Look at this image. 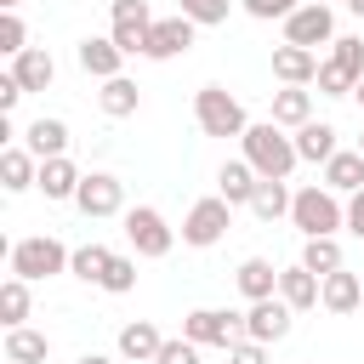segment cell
Wrapping results in <instances>:
<instances>
[{"label": "cell", "mask_w": 364, "mask_h": 364, "mask_svg": "<svg viewBox=\"0 0 364 364\" xmlns=\"http://www.w3.org/2000/svg\"><path fill=\"white\" fill-rule=\"evenodd\" d=\"M245 159L256 165V176H290L296 165H301V154H296V136H284V125H273V119H256V125H245Z\"/></svg>", "instance_id": "6da1fadb"}, {"label": "cell", "mask_w": 364, "mask_h": 364, "mask_svg": "<svg viewBox=\"0 0 364 364\" xmlns=\"http://www.w3.org/2000/svg\"><path fill=\"white\" fill-rule=\"evenodd\" d=\"M193 119L205 136H245V102L228 91V85H199L193 91Z\"/></svg>", "instance_id": "7a4b0ae2"}, {"label": "cell", "mask_w": 364, "mask_h": 364, "mask_svg": "<svg viewBox=\"0 0 364 364\" xmlns=\"http://www.w3.org/2000/svg\"><path fill=\"white\" fill-rule=\"evenodd\" d=\"M358 80H364V40L358 34H336L330 40V63H318V97H353Z\"/></svg>", "instance_id": "3957f363"}, {"label": "cell", "mask_w": 364, "mask_h": 364, "mask_svg": "<svg viewBox=\"0 0 364 364\" xmlns=\"http://www.w3.org/2000/svg\"><path fill=\"white\" fill-rule=\"evenodd\" d=\"M290 222L307 233V239H324L336 228H347V205L336 199V188H301L290 199Z\"/></svg>", "instance_id": "277c9868"}, {"label": "cell", "mask_w": 364, "mask_h": 364, "mask_svg": "<svg viewBox=\"0 0 364 364\" xmlns=\"http://www.w3.org/2000/svg\"><path fill=\"white\" fill-rule=\"evenodd\" d=\"M68 245L63 239H51V233H34V239H17L11 245V273L17 279H28V284H40V279H51V273H68Z\"/></svg>", "instance_id": "5b68a950"}, {"label": "cell", "mask_w": 364, "mask_h": 364, "mask_svg": "<svg viewBox=\"0 0 364 364\" xmlns=\"http://www.w3.org/2000/svg\"><path fill=\"white\" fill-rule=\"evenodd\" d=\"M233 228V205L222 199V193H210V199H193V210L182 216V245H193V250H210L222 233Z\"/></svg>", "instance_id": "8992f818"}, {"label": "cell", "mask_w": 364, "mask_h": 364, "mask_svg": "<svg viewBox=\"0 0 364 364\" xmlns=\"http://www.w3.org/2000/svg\"><path fill=\"white\" fill-rule=\"evenodd\" d=\"M125 239H131V250L136 256H171V245H176V233L165 228V216L154 210V205H131L125 210Z\"/></svg>", "instance_id": "52a82bcc"}, {"label": "cell", "mask_w": 364, "mask_h": 364, "mask_svg": "<svg viewBox=\"0 0 364 364\" xmlns=\"http://www.w3.org/2000/svg\"><path fill=\"white\" fill-rule=\"evenodd\" d=\"M182 336L199 341V347H233V341L245 336V318H239V313H222V307H193V313L182 318Z\"/></svg>", "instance_id": "ba28073f"}, {"label": "cell", "mask_w": 364, "mask_h": 364, "mask_svg": "<svg viewBox=\"0 0 364 364\" xmlns=\"http://www.w3.org/2000/svg\"><path fill=\"white\" fill-rule=\"evenodd\" d=\"M108 17H114V46L125 51V57H136V51H148V28H154V11H148V0H114L108 6Z\"/></svg>", "instance_id": "9c48e42d"}, {"label": "cell", "mask_w": 364, "mask_h": 364, "mask_svg": "<svg viewBox=\"0 0 364 364\" xmlns=\"http://www.w3.org/2000/svg\"><path fill=\"white\" fill-rule=\"evenodd\" d=\"M336 40V17H330V6H296L290 17H284V46H330Z\"/></svg>", "instance_id": "30bf717a"}, {"label": "cell", "mask_w": 364, "mask_h": 364, "mask_svg": "<svg viewBox=\"0 0 364 364\" xmlns=\"http://www.w3.org/2000/svg\"><path fill=\"white\" fill-rule=\"evenodd\" d=\"M74 205H80L85 216H125V182L108 176V171H91V176L80 182Z\"/></svg>", "instance_id": "8fae6325"}, {"label": "cell", "mask_w": 364, "mask_h": 364, "mask_svg": "<svg viewBox=\"0 0 364 364\" xmlns=\"http://www.w3.org/2000/svg\"><path fill=\"white\" fill-rule=\"evenodd\" d=\"M193 28H199V23L182 17V11H176V17H154V28H148V51H142V57H154V63L182 57V51L193 46Z\"/></svg>", "instance_id": "7c38bea8"}, {"label": "cell", "mask_w": 364, "mask_h": 364, "mask_svg": "<svg viewBox=\"0 0 364 364\" xmlns=\"http://www.w3.org/2000/svg\"><path fill=\"white\" fill-rule=\"evenodd\" d=\"M290 313H296V307H290L284 296L250 301V313H245V336L262 341V347H267V341H284V336H290Z\"/></svg>", "instance_id": "4fadbf2b"}, {"label": "cell", "mask_w": 364, "mask_h": 364, "mask_svg": "<svg viewBox=\"0 0 364 364\" xmlns=\"http://www.w3.org/2000/svg\"><path fill=\"white\" fill-rule=\"evenodd\" d=\"M318 307H324V313H336V318L358 313V307H364V273H347V267L324 273V296H318Z\"/></svg>", "instance_id": "5bb4252c"}, {"label": "cell", "mask_w": 364, "mask_h": 364, "mask_svg": "<svg viewBox=\"0 0 364 364\" xmlns=\"http://www.w3.org/2000/svg\"><path fill=\"white\" fill-rule=\"evenodd\" d=\"M74 57H80V68H85L91 80H114V74H119V63H125V51L114 46V34H85Z\"/></svg>", "instance_id": "9a60e30c"}, {"label": "cell", "mask_w": 364, "mask_h": 364, "mask_svg": "<svg viewBox=\"0 0 364 364\" xmlns=\"http://www.w3.org/2000/svg\"><path fill=\"white\" fill-rule=\"evenodd\" d=\"M233 284H239L245 301H267V296H279V273H273L267 256H245L239 273H233Z\"/></svg>", "instance_id": "2e32d148"}, {"label": "cell", "mask_w": 364, "mask_h": 364, "mask_svg": "<svg viewBox=\"0 0 364 364\" xmlns=\"http://www.w3.org/2000/svg\"><path fill=\"white\" fill-rule=\"evenodd\" d=\"M279 296H284L296 313H307V307H318V296H324V279H318L313 267H301V262H296V267H284V273H279Z\"/></svg>", "instance_id": "e0dca14e"}, {"label": "cell", "mask_w": 364, "mask_h": 364, "mask_svg": "<svg viewBox=\"0 0 364 364\" xmlns=\"http://www.w3.org/2000/svg\"><path fill=\"white\" fill-rule=\"evenodd\" d=\"M80 182H85V176L74 171V159H68V154L40 159V182H34V188H40L46 199H74V193H80Z\"/></svg>", "instance_id": "ac0fdd59"}, {"label": "cell", "mask_w": 364, "mask_h": 364, "mask_svg": "<svg viewBox=\"0 0 364 364\" xmlns=\"http://www.w3.org/2000/svg\"><path fill=\"white\" fill-rule=\"evenodd\" d=\"M273 80L307 85V80H318V57H313L307 46H279V51H273Z\"/></svg>", "instance_id": "d6986e66"}, {"label": "cell", "mask_w": 364, "mask_h": 364, "mask_svg": "<svg viewBox=\"0 0 364 364\" xmlns=\"http://www.w3.org/2000/svg\"><path fill=\"white\" fill-rule=\"evenodd\" d=\"M23 148L34 154V159H57V154H68V125L63 119H34L28 131H23Z\"/></svg>", "instance_id": "ffe728a7"}, {"label": "cell", "mask_w": 364, "mask_h": 364, "mask_svg": "<svg viewBox=\"0 0 364 364\" xmlns=\"http://www.w3.org/2000/svg\"><path fill=\"white\" fill-rule=\"evenodd\" d=\"M256 165L250 159H228L222 171H216V193L228 199V205H250V193H256Z\"/></svg>", "instance_id": "44dd1931"}, {"label": "cell", "mask_w": 364, "mask_h": 364, "mask_svg": "<svg viewBox=\"0 0 364 364\" xmlns=\"http://www.w3.org/2000/svg\"><path fill=\"white\" fill-rule=\"evenodd\" d=\"M159 347H165V336H159L148 318H136V324H125V330H119V358H131V364H154V358H159Z\"/></svg>", "instance_id": "7402d4cb"}, {"label": "cell", "mask_w": 364, "mask_h": 364, "mask_svg": "<svg viewBox=\"0 0 364 364\" xmlns=\"http://www.w3.org/2000/svg\"><path fill=\"white\" fill-rule=\"evenodd\" d=\"M11 74L23 80V91H46V85L57 80V63H51V51L28 46V51H17V57H11Z\"/></svg>", "instance_id": "603a6c76"}, {"label": "cell", "mask_w": 364, "mask_h": 364, "mask_svg": "<svg viewBox=\"0 0 364 364\" xmlns=\"http://www.w3.org/2000/svg\"><path fill=\"white\" fill-rule=\"evenodd\" d=\"M40 182V159L28 154V148H6L0 154V188L6 193H23V188H34Z\"/></svg>", "instance_id": "cb8c5ba5"}, {"label": "cell", "mask_w": 364, "mask_h": 364, "mask_svg": "<svg viewBox=\"0 0 364 364\" xmlns=\"http://www.w3.org/2000/svg\"><path fill=\"white\" fill-rule=\"evenodd\" d=\"M46 358H51V336H40L28 324L6 330V364H46Z\"/></svg>", "instance_id": "d4e9b609"}, {"label": "cell", "mask_w": 364, "mask_h": 364, "mask_svg": "<svg viewBox=\"0 0 364 364\" xmlns=\"http://www.w3.org/2000/svg\"><path fill=\"white\" fill-rule=\"evenodd\" d=\"M324 188H336V193H358V188H364V154H358V148H353V154H347V148L330 154V159H324Z\"/></svg>", "instance_id": "484cf974"}, {"label": "cell", "mask_w": 364, "mask_h": 364, "mask_svg": "<svg viewBox=\"0 0 364 364\" xmlns=\"http://www.w3.org/2000/svg\"><path fill=\"white\" fill-rule=\"evenodd\" d=\"M97 102H102V114H108V119H131V114H136V102H142V91H136V80L114 74V80H102Z\"/></svg>", "instance_id": "4316f807"}, {"label": "cell", "mask_w": 364, "mask_h": 364, "mask_svg": "<svg viewBox=\"0 0 364 364\" xmlns=\"http://www.w3.org/2000/svg\"><path fill=\"white\" fill-rule=\"evenodd\" d=\"M313 119V91H301V85H284V91H273V125H307Z\"/></svg>", "instance_id": "83f0119b"}, {"label": "cell", "mask_w": 364, "mask_h": 364, "mask_svg": "<svg viewBox=\"0 0 364 364\" xmlns=\"http://www.w3.org/2000/svg\"><path fill=\"white\" fill-rule=\"evenodd\" d=\"M296 154H301V159H313V165H324L330 154H341V148H336V125H324V119H307V125L296 131Z\"/></svg>", "instance_id": "f1b7e54d"}, {"label": "cell", "mask_w": 364, "mask_h": 364, "mask_svg": "<svg viewBox=\"0 0 364 364\" xmlns=\"http://www.w3.org/2000/svg\"><path fill=\"white\" fill-rule=\"evenodd\" d=\"M290 199H296V193H290L279 176H262L256 193H250V210H256L262 222H279V216H290Z\"/></svg>", "instance_id": "f546056e"}, {"label": "cell", "mask_w": 364, "mask_h": 364, "mask_svg": "<svg viewBox=\"0 0 364 364\" xmlns=\"http://www.w3.org/2000/svg\"><path fill=\"white\" fill-rule=\"evenodd\" d=\"M108 262H114V250H108V245H80V250L68 256V273H74V279H85V284H97V279L108 273Z\"/></svg>", "instance_id": "4dcf8cb0"}, {"label": "cell", "mask_w": 364, "mask_h": 364, "mask_svg": "<svg viewBox=\"0 0 364 364\" xmlns=\"http://www.w3.org/2000/svg\"><path fill=\"white\" fill-rule=\"evenodd\" d=\"M0 318H6V330H17V324H28V279H6L0 284Z\"/></svg>", "instance_id": "1f68e13d"}, {"label": "cell", "mask_w": 364, "mask_h": 364, "mask_svg": "<svg viewBox=\"0 0 364 364\" xmlns=\"http://www.w3.org/2000/svg\"><path fill=\"white\" fill-rule=\"evenodd\" d=\"M301 267H313L318 279H324V273H336V267H341V245H336V233L307 239V245H301Z\"/></svg>", "instance_id": "d6a6232c"}, {"label": "cell", "mask_w": 364, "mask_h": 364, "mask_svg": "<svg viewBox=\"0 0 364 364\" xmlns=\"http://www.w3.org/2000/svg\"><path fill=\"white\" fill-rule=\"evenodd\" d=\"M97 284H102V290H108V296H125V290H136V262H131V256H119V250H114V262H108V273H102V279H97Z\"/></svg>", "instance_id": "836d02e7"}, {"label": "cell", "mask_w": 364, "mask_h": 364, "mask_svg": "<svg viewBox=\"0 0 364 364\" xmlns=\"http://www.w3.org/2000/svg\"><path fill=\"white\" fill-rule=\"evenodd\" d=\"M0 51H6V57L28 51V28H23V17H17V11H0Z\"/></svg>", "instance_id": "e575fe53"}, {"label": "cell", "mask_w": 364, "mask_h": 364, "mask_svg": "<svg viewBox=\"0 0 364 364\" xmlns=\"http://www.w3.org/2000/svg\"><path fill=\"white\" fill-rule=\"evenodd\" d=\"M228 6L233 0H182V17H193L199 28H210V23H228Z\"/></svg>", "instance_id": "d590c367"}, {"label": "cell", "mask_w": 364, "mask_h": 364, "mask_svg": "<svg viewBox=\"0 0 364 364\" xmlns=\"http://www.w3.org/2000/svg\"><path fill=\"white\" fill-rule=\"evenodd\" d=\"M154 364H199V341H188V336L182 341H165Z\"/></svg>", "instance_id": "8d00e7d4"}, {"label": "cell", "mask_w": 364, "mask_h": 364, "mask_svg": "<svg viewBox=\"0 0 364 364\" xmlns=\"http://www.w3.org/2000/svg\"><path fill=\"white\" fill-rule=\"evenodd\" d=\"M296 6H301V0H245V11H250V17H262V23H273V17L284 23Z\"/></svg>", "instance_id": "74e56055"}, {"label": "cell", "mask_w": 364, "mask_h": 364, "mask_svg": "<svg viewBox=\"0 0 364 364\" xmlns=\"http://www.w3.org/2000/svg\"><path fill=\"white\" fill-rule=\"evenodd\" d=\"M228 364H267V353H262V341H250V336H245V341H233V347H228Z\"/></svg>", "instance_id": "f35d334b"}, {"label": "cell", "mask_w": 364, "mask_h": 364, "mask_svg": "<svg viewBox=\"0 0 364 364\" xmlns=\"http://www.w3.org/2000/svg\"><path fill=\"white\" fill-rule=\"evenodd\" d=\"M23 97H28V91H23V80H17V74H0V114H11Z\"/></svg>", "instance_id": "ab89813d"}, {"label": "cell", "mask_w": 364, "mask_h": 364, "mask_svg": "<svg viewBox=\"0 0 364 364\" xmlns=\"http://www.w3.org/2000/svg\"><path fill=\"white\" fill-rule=\"evenodd\" d=\"M347 233H358V239H364V188H358V193H347Z\"/></svg>", "instance_id": "60d3db41"}, {"label": "cell", "mask_w": 364, "mask_h": 364, "mask_svg": "<svg viewBox=\"0 0 364 364\" xmlns=\"http://www.w3.org/2000/svg\"><path fill=\"white\" fill-rule=\"evenodd\" d=\"M80 364H114V358H102V353H85V358H80Z\"/></svg>", "instance_id": "b9f144b4"}, {"label": "cell", "mask_w": 364, "mask_h": 364, "mask_svg": "<svg viewBox=\"0 0 364 364\" xmlns=\"http://www.w3.org/2000/svg\"><path fill=\"white\" fill-rule=\"evenodd\" d=\"M341 6H347V11H358V17H364V0H341Z\"/></svg>", "instance_id": "7bdbcfd3"}, {"label": "cell", "mask_w": 364, "mask_h": 364, "mask_svg": "<svg viewBox=\"0 0 364 364\" xmlns=\"http://www.w3.org/2000/svg\"><path fill=\"white\" fill-rule=\"evenodd\" d=\"M17 6H23V0H0V11H17Z\"/></svg>", "instance_id": "ee69618b"}, {"label": "cell", "mask_w": 364, "mask_h": 364, "mask_svg": "<svg viewBox=\"0 0 364 364\" xmlns=\"http://www.w3.org/2000/svg\"><path fill=\"white\" fill-rule=\"evenodd\" d=\"M353 97H358V102H364V80H358V85H353Z\"/></svg>", "instance_id": "f6af8a7d"}, {"label": "cell", "mask_w": 364, "mask_h": 364, "mask_svg": "<svg viewBox=\"0 0 364 364\" xmlns=\"http://www.w3.org/2000/svg\"><path fill=\"white\" fill-rule=\"evenodd\" d=\"M307 6H330V0H307Z\"/></svg>", "instance_id": "bcb514c9"}, {"label": "cell", "mask_w": 364, "mask_h": 364, "mask_svg": "<svg viewBox=\"0 0 364 364\" xmlns=\"http://www.w3.org/2000/svg\"><path fill=\"white\" fill-rule=\"evenodd\" d=\"M358 154H364V136H358Z\"/></svg>", "instance_id": "7dc6e473"}]
</instances>
